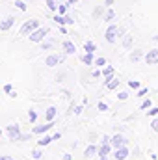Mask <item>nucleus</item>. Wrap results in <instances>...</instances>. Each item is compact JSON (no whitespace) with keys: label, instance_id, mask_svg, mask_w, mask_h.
Segmentation results:
<instances>
[{"label":"nucleus","instance_id":"37","mask_svg":"<svg viewBox=\"0 0 158 160\" xmlns=\"http://www.w3.org/2000/svg\"><path fill=\"white\" fill-rule=\"evenodd\" d=\"M0 160H13V157H0Z\"/></svg>","mask_w":158,"mask_h":160},{"label":"nucleus","instance_id":"19","mask_svg":"<svg viewBox=\"0 0 158 160\" xmlns=\"http://www.w3.org/2000/svg\"><path fill=\"white\" fill-rule=\"evenodd\" d=\"M54 21H56V22H58L60 26H62V24H67V21H65V17H60V15H56V17H54Z\"/></svg>","mask_w":158,"mask_h":160},{"label":"nucleus","instance_id":"42","mask_svg":"<svg viewBox=\"0 0 158 160\" xmlns=\"http://www.w3.org/2000/svg\"><path fill=\"white\" fill-rule=\"evenodd\" d=\"M0 134H2V130H0Z\"/></svg>","mask_w":158,"mask_h":160},{"label":"nucleus","instance_id":"17","mask_svg":"<svg viewBox=\"0 0 158 160\" xmlns=\"http://www.w3.org/2000/svg\"><path fill=\"white\" fill-rule=\"evenodd\" d=\"M117 86H119V80L117 78H112L110 82H108V89H116Z\"/></svg>","mask_w":158,"mask_h":160},{"label":"nucleus","instance_id":"9","mask_svg":"<svg viewBox=\"0 0 158 160\" xmlns=\"http://www.w3.org/2000/svg\"><path fill=\"white\" fill-rule=\"evenodd\" d=\"M48 128H52V123H50V121H48V125H39V127H36L34 132H36V134H43V132H47Z\"/></svg>","mask_w":158,"mask_h":160},{"label":"nucleus","instance_id":"23","mask_svg":"<svg viewBox=\"0 0 158 160\" xmlns=\"http://www.w3.org/2000/svg\"><path fill=\"white\" fill-rule=\"evenodd\" d=\"M128 86L136 89V88H140V82H138V80H130V82H128Z\"/></svg>","mask_w":158,"mask_h":160},{"label":"nucleus","instance_id":"25","mask_svg":"<svg viewBox=\"0 0 158 160\" xmlns=\"http://www.w3.org/2000/svg\"><path fill=\"white\" fill-rule=\"evenodd\" d=\"M47 6H48V9H56V4H54V0H47Z\"/></svg>","mask_w":158,"mask_h":160},{"label":"nucleus","instance_id":"38","mask_svg":"<svg viewBox=\"0 0 158 160\" xmlns=\"http://www.w3.org/2000/svg\"><path fill=\"white\" fill-rule=\"evenodd\" d=\"M114 2H116V0H106V6H112Z\"/></svg>","mask_w":158,"mask_h":160},{"label":"nucleus","instance_id":"20","mask_svg":"<svg viewBox=\"0 0 158 160\" xmlns=\"http://www.w3.org/2000/svg\"><path fill=\"white\" fill-rule=\"evenodd\" d=\"M140 58H141V52H140V50H136V52L130 54V60H132V62H136V60H140Z\"/></svg>","mask_w":158,"mask_h":160},{"label":"nucleus","instance_id":"21","mask_svg":"<svg viewBox=\"0 0 158 160\" xmlns=\"http://www.w3.org/2000/svg\"><path fill=\"white\" fill-rule=\"evenodd\" d=\"M15 6H17V8H19L21 11H24V9H26V4H24L22 0H17V4H15Z\"/></svg>","mask_w":158,"mask_h":160},{"label":"nucleus","instance_id":"15","mask_svg":"<svg viewBox=\"0 0 158 160\" xmlns=\"http://www.w3.org/2000/svg\"><path fill=\"white\" fill-rule=\"evenodd\" d=\"M99 153H101V157H106V155L110 153V145H108V143H104V145L101 147V151H99Z\"/></svg>","mask_w":158,"mask_h":160},{"label":"nucleus","instance_id":"1","mask_svg":"<svg viewBox=\"0 0 158 160\" xmlns=\"http://www.w3.org/2000/svg\"><path fill=\"white\" fill-rule=\"evenodd\" d=\"M48 34V28H37V30H34L32 34H30V41H34V43H39L43 41V38Z\"/></svg>","mask_w":158,"mask_h":160},{"label":"nucleus","instance_id":"33","mask_svg":"<svg viewBox=\"0 0 158 160\" xmlns=\"http://www.w3.org/2000/svg\"><path fill=\"white\" fill-rule=\"evenodd\" d=\"M130 43H132V38H130V36H128V38H126V39H125V47H130Z\"/></svg>","mask_w":158,"mask_h":160},{"label":"nucleus","instance_id":"14","mask_svg":"<svg viewBox=\"0 0 158 160\" xmlns=\"http://www.w3.org/2000/svg\"><path fill=\"white\" fill-rule=\"evenodd\" d=\"M84 50H86V52H95V43H93V41H87V43L84 45Z\"/></svg>","mask_w":158,"mask_h":160},{"label":"nucleus","instance_id":"31","mask_svg":"<svg viewBox=\"0 0 158 160\" xmlns=\"http://www.w3.org/2000/svg\"><path fill=\"white\" fill-rule=\"evenodd\" d=\"M28 116H30V121H36V112H34V110H30Z\"/></svg>","mask_w":158,"mask_h":160},{"label":"nucleus","instance_id":"12","mask_svg":"<svg viewBox=\"0 0 158 160\" xmlns=\"http://www.w3.org/2000/svg\"><path fill=\"white\" fill-rule=\"evenodd\" d=\"M82 62H84V63H87V65H91V63L95 62V60H93V52H86V54L82 56Z\"/></svg>","mask_w":158,"mask_h":160},{"label":"nucleus","instance_id":"36","mask_svg":"<svg viewBox=\"0 0 158 160\" xmlns=\"http://www.w3.org/2000/svg\"><path fill=\"white\" fill-rule=\"evenodd\" d=\"M126 97H128V93H119V99H121V101H125Z\"/></svg>","mask_w":158,"mask_h":160},{"label":"nucleus","instance_id":"35","mask_svg":"<svg viewBox=\"0 0 158 160\" xmlns=\"http://www.w3.org/2000/svg\"><path fill=\"white\" fill-rule=\"evenodd\" d=\"M4 91H6V93H11V86H9V84H7V86H4Z\"/></svg>","mask_w":158,"mask_h":160},{"label":"nucleus","instance_id":"5","mask_svg":"<svg viewBox=\"0 0 158 160\" xmlns=\"http://www.w3.org/2000/svg\"><path fill=\"white\" fill-rule=\"evenodd\" d=\"M145 62H147L149 65H155V63H158V50H156V48L147 52V56H145Z\"/></svg>","mask_w":158,"mask_h":160},{"label":"nucleus","instance_id":"16","mask_svg":"<svg viewBox=\"0 0 158 160\" xmlns=\"http://www.w3.org/2000/svg\"><path fill=\"white\" fill-rule=\"evenodd\" d=\"M95 151H97V149H95V145H89V147H87V149L84 151V157H91V155H93Z\"/></svg>","mask_w":158,"mask_h":160},{"label":"nucleus","instance_id":"41","mask_svg":"<svg viewBox=\"0 0 158 160\" xmlns=\"http://www.w3.org/2000/svg\"><path fill=\"white\" fill-rule=\"evenodd\" d=\"M73 2H77V0H69V4H73Z\"/></svg>","mask_w":158,"mask_h":160},{"label":"nucleus","instance_id":"29","mask_svg":"<svg viewBox=\"0 0 158 160\" xmlns=\"http://www.w3.org/2000/svg\"><path fill=\"white\" fill-rule=\"evenodd\" d=\"M151 127H153V130H156V132H158V119L153 121V123H151Z\"/></svg>","mask_w":158,"mask_h":160},{"label":"nucleus","instance_id":"8","mask_svg":"<svg viewBox=\"0 0 158 160\" xmlns=\"http://www.w3.org/2000/svg\"><path fill=\"white\" fill-rule=\"evenodd\" d=\"M110 142H112V145H114V147H121V145H125V142H126V140H125L121 134H116Z\"/></svg>","mask_w":158,"mask_h":160},{"label":"nucleus","instance_id":"2","mask_svg":"<svg viewBox=\"0 0 158 160\" xmlns=\"http://www.w3.org/2000/svg\"><path fill=\"white\" fill-rule=\"evenodd\" d=\"M7 134H9L11 140H24V138H26V136H21L19 125H9V127H7Z\"/></svg>","mask_w":158,"mask_h":160},{"label":"nucleus","instance_id":"7","mask_svg":"<svg viewBox=\"0 0 158 160\" xmlns=\"http://www.w3.org/2000/svg\"><path fill=\"white\" fill-rule=\"evenodd\" d=\"M13 22H15V19H13V17H7L6 21H2V22H0V30H2V32L9 30V28L13 26Z\"/></svg>","mask_w":158,"mask_h":160},{"label":"nucleus","instance_id":"18","mask_svg":"<svg viewBox=\"0 0 158 160\" xmlns=\"http://www.w3.org/2000/svg\"><path fill=\"white\" fill-rule=\"evenodd\" d=\"M50 142H52V138H50V136H45L43 140H39V145H41V147H43V145H48Z\"/></svg>","mask_w":158,"mask_h":160},{"label":"nucleus","instance_id":"11","mask_svg":"<svg viewBox=\"0 0 158 160\" xmlns=\"http://www.w3.org/2000/svg\"><path fill=\"white\" fill-rule=\"evenodd\" d=\"M54 116H56V106H50V108L47 110V114H45V119L52 121V119H54Z\"/></svg>","mask_w":158,"mask_h":160},{"label":"nucleus","instance_id":"22","mask_svg":"<svg viewBox=\"0 0 158 160\" xmlns=\"http://www.w3.org/2000/svg\"><path fill=\"white\" fill-rule=\"evenodd\" d=\"M93 63H95V65H101V67H102V65H106V60H104V58H97V60H95Z\"/></svg>","mask_w":158,"mask_h":160},{"label":"nucleus","instance_id":"34","mask_svg":"<svg viewBox=\"0 0 158 160\" xmlns=\"http://www.w3.org/2000/svg\"><path fill=\"white\" fill-rule=\"evenodd\" d=\"M65 9H67V6H60V15H63V13H65Z\"/></svg>","mask_w":158,"mask_h":160},{"label":"nucleus","instance_id":"13","mask_svg":"<svg viewBox=\"0 0 158 160\" xmlns=\"http://www.w3.org/2000/svg\"><path fill=\"white\" fill-rule=\"evenodd\" d=\"M56 63H60V58H58V56H54V54H52V56H48V58H47V65H48V67H54Z\"/></svg>","mask_w":158,"mask_h":160},{"label":"nucleus","instance_id":"28","mask_svg":"<svg viewBox=\"0 0 158 160\" xmlns=\"http://www.w3.org/2000/svg\"><path fill=\"white\" fill-rule=\"evenodd\" d=\"M32 157H34L36 160H39V158H41V151H39V149H36V151L32 153Z\"/></svg>","mask_w":158,"mask_h":160},{"label":"nucleus","instance_id":"30","mask_svg":"<svg viewBox=\"0 0 158 160\" xmlns=\"http://www.w3.org/2000/svg\"><path fill=\"white\" fill-rule=\"evenodd\" d=\"M149 106H151V99H149V101H145V102L141 104V108H143V110H145V108H149Z\"/></svg>","mask_w":158,"mask_h":160},{"label":"nucleus","instance_id":"40","mask_svg":"<svg viewBox=\"0 0 158 160\" xmlns=\"http://www.w3.org/2000/svg\"><path fill=\"white\" fill-rule=\"evenodd\" d=\"M99 160H108V158H106V157H101V158H99Z\"/></svg>","mask_w":158,"mask_h":160},{"label":"nucleus","instance_id":"6","mask_svg":"<svg viewBox=\"0 0 158 160\" xmlns=\"http://www.w3.org/2000/svg\"><path fill=\"white\" fill-rule=\"evenodd\" d=\"M114 157H116L117 160H125L126 157H128V149L121 145V147H117V151H116V155H114Z\"/></svg>","mask_w":158,"mask_h":160},{"label":"nucleus","instance_id":"27","mask_svg":"<svg viewBox=\"0 0 158 160\" xmlns=\"http://www.w3.org/2000/svg\"><path fill=\"white\" fill-rule=\"evenodd\" d=\"M147 91H149L147 88H141V89L138 91V97H143V95H147Z\"/></svg>","mask_w":158,"mask_h":160},{"label":"nucleus","instance_id":"26","mask_svg":"<svg viewBox=\"0 0 158 160\" xmlns=\"http://www.w3.org/2000/svg\"><path fill=\"white\" fill-rule=\"evenodd\" d=\"M114 17H116V13H114V11H112V9H110V11H108V13H106V21H112V19H114Z\"/></svg>","mask_w":158,"mask_h":160},{"label":"nucleus","instance_id":"10","mask_svg":"<svg viewBox=\"0 0 158 160\" xmlns=\"http://www.w3.org/2000/svg\"><path fill=\"white\" fill-rule=\"evenodd\" d=\"M63 48H65L67 54H75V52H77V48H75V45H73L71 41H65V43H63Z\"/></svg>","mask_w":158,"mask_h":160},{"label":"nucleus","instance_id":"39","mask_svg":"<svg viewBox=\"0 0 158 160\" xmlns=\"http://www.w3.org/2000/svg\"><path fill=\"white\" fill-rule=\"evenodd\" d=\"M63 160H71V155H65V157H63Z\"/></svg>","mask_w":158,"mask_h":160},{"label":"nucleus","instance_id":"4","mask_svg":"<svg viewBox=\"0 0 158 160\" xmlns=\"http://www.w3.org/2000/svg\"><path fill=\"white\" fill-rule=\"evenodd\" d=\"M117 34H119V28H117V26H110V28L106 30V41H108V43H116V39H117Z\"/></svg>","mask_w":158,"mask_h":160},{"label":"nucleus","instance_id":"24","mask_svg":"<svg viewBox=\"0 0 158 160\" xmlns=\"http://www.w3.org/2000/svg\"><path fill=\"white\" fill-rule=\"evenodd\" d=\"M99 110H101V112H106V110H108V104H106V102H99Z\"/></svg>","mask_w":158,"mask_h":160},{"label":"nucleus","instance_id":"3","mask_svg":"<svg viewBox=\"0 0 158 160\" xmlns=\"http://www.w3.org/2000/svg\"><path fill=\"white\" fill-rule=\"evenodd\" d=\"M34 30H37V21H28V22L22 24V28H21V36H26L28 32H34Z\"/></svg>","mask_w":158,"mask_h":160},{"label":"nucleus","instance_id":"32","mask_svg":"<svg viewBox=\"0 0 158 160\" xmlns=\"http://www.w3.org/2000/svg\"><path fill=\"white\" fill-rule=\"evenodd\" d=\"M158 114V108H151V110H149V116H156Z\"/></svg>","mask_w":158,"mask_h":160}]
</instances>
